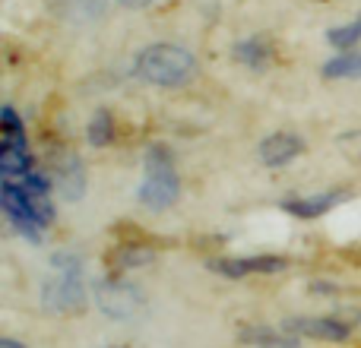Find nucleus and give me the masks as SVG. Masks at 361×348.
<instances>
[{"label":"nucleus","instance_id":"obj_1","mask_svg":"<svg viewBox=\"0 0 361 348\" xmlns=\"http://www.w3.org/2000/svg\"><path fill=\"white\" fill-rule=\"evenodd\" d=\"M197 73H200V61L184 44L156 42V44H146L133 57V76L159 89H180L197 80Z\"/></svg>","mask_w":361,"mask_h":348},{"label":"nucleus","instance_id":"obj_2","mask_svg":"<svg viewBox=\"0 0 361 348\" xmlns=\"http://www.w3.org/2000/svg\"><path fill=\"white\" fill-rule=\"evenodd\" d=\"M180 197V178L175 168V152L165 143H152L146 149V178L140 184V203L152 212L175 206Z\"/></svg>","mask_w":361,"mask_h":348},{"label":"nucleus","instance_id":"obj_3","mask_svg":"<svg viewBox=\"0 0 361 348\" xmlns=\"http://www.w3.org/2000/svg\"><path fill=\"white\" fill-rule=\"evenodd\" d=\"M95 301H99L102 313L118 323H127V320H137L140 313L146 311V294L140 292V285L127 282L121 273H111L95 285Z\"/></svg>","mask_w":361,"mask_h":348},{"label":"nucleus","instance_id":"obj_4","mask_svg":"<svg viewBox=\"0 0 361 348\" xmlns=\"http://www.w3.org/2000/svg\"><path fill=\"white\" fill-rule=\"evenodd\" d=\"M42 307L51 313H82L86 311V285H82V269L57 273V279L44 282L42 288Z\"/></svg>","mask_w":361,"mask_h":348},{"label":"nucleus","instance_id":"obj_5","mask_svg":"<svg viewBox=\"0 0 361 348\" xmlns=\"http://www.w3.org/2000/svg\"><path fill=\"white\" fill-rule=\"evenodd\" d=\"M206 266L216 275H225V279H244V275H273L282 273L288 266L286 256H273V254H260V256H219V260H209Z\"/></svg>","mask_w":361,"mask_h":348},{"label":"nucleus","instance_id":"obj_6","mask_svg":"<svg viewBox=\"0 0 361 348\" xmlns=\"http://www.w3.org/2000/svg\"><path fill=\"white\" fill-rule=\"evenodd\" d=\"M51 165H54V187L67 203H76V199L86 197V165L76 152L57 149L51 156Z\"/></svg>","mask_w":361,"mask_h":348},{"label":"nucleus","instance_id":"obj_7","mask_svg":"<svg viewBox=\"0 0 361 348\" xmlns=\"http://www.w3.org/2000/svg\"><path fill=\"white\" fill-rule=\"evenodd\" d=\"M282 326L301 339H314V342H349L352 336V326L339 320L336 313L333 317H288Z\"/></svg>","mask_w":361,"mask_h":348},{"label":"nucleus","instance_id":"obj_8","mask_svg":"<svg viewBox=\"0 0 361 348\" xmlns=\"http://www.w3.org/2000/svg\"><path fill=\"white\" fill-rule=\"evenodd\" d=\"M257 152H260V162L267 165V168H286V165H292L295 159L305 152V139H301L298 133L279 130V133H269Z\"/></svg>","mask_w":361,"mask_h":348},{"label":"nucleus","instance_id":"obj_9","mask_svg":"<svg viewBox=\"0 0 361 348\" xmlns=\"http://www.w3.org/2000/svg\"><path fill=\"white\" fill-rule=\"evenodd\" d=\"M349 197L352 193L343 190V187H339V190L317 193V197H295V199L282 203V212H288V216H295V218H320V216H326V212H333L336 206H343Z\"/></svg>","mask_w":361,"mask_h":348},{"label":"nucleus","instance_id":"obj_10","mask_svg":"<svg viewBox=\"0 0 361 348\" xmlns=\"http://www.w3.org/2000/svg\"><path fill=\"white\" fill-rule=\"evenodd\" d=\"M29 171H35V159H32V152H29V139L4 133V143H0V174H4V178H23V174H29Z\"/></svg>","mask_w":361,"mask_h":348},{"label":"nucleus","instance_id":"obj_11","mask_svg":"<svg viewBox=\"0 0 361 348\" xmlns=\"http://www.w3.org/2000/svg\"><path fill=\"white\" fill-rule=\"evenodd\" d=\"M231 57H235V61L241 63L244 70L263 73V70L273 63L276 48H273V42H269L267 35H250V38H241V42H235V48H231Z\"/></svg>","mask_w":361,"mask_h":348},{"label":"nucleus","instance_id":"obj_12","mask_svg":"<svg viewBox=\"0 0 361 348\" xmlns=\"http://www.w3.org/2000/svg\"><path fill=\"white\" fill-rule=\"evenodd\" d=\"M238 342L247 348H301V336L288 333L286 326L282 330H273V326H241L238 330Z\"/></svg>","mask_w":361,"mask_h":348},{"label":"nucleus","instance_id":"obj_13","mask_svg":"<svg viewBox=\"0 0 361 348\" xmlns=\"http://www.w3.org/2000/svg\"><path fill=\"white\" fill-rule=\"evenodd\" d=\"M114 273H124V269H143L149 263H156V250L146 247V244H133V241H121L118 247H111L108 254Z\"/></svg>","mask_w":361,"mask_h":348},{"label":"nucleus","instance_id":"obj_14","mask_svg":"<svg viewBox=\"0 0 361 348\" xmlns=\"http://www.w3.org/2000/svg\"><path fill=\"white\" fill-rule=\"evenodd\" d=\"M320 76L324 80H361V48L339 51L320 67Z\"/></svg>","mask_w":361,"mask_h":348},{"label":"nucleus","instance_id":"obj_15","mask_svg":"<svg viewBox=\"0 0 361 348\" xmlns=\"http://www.w3.org/2000/svg\"><path fill=\"white\" fill-rule=\"evenodd\" d=\"M51 6L67 23H92L105 13V0H51Z\"/></svg>","mask_w":361,"mask_h":348},{"label":"nucleus","instance_id":"obj_16","mask_svg":"<svg viewBox=\"0 0 361 348\" xmlns=\"http://www.w3.org/2000/svg\"><path fill=\"white\" fill-rule=\"evenodd\" d=\"M86 143L95 146V149L114 143V114L108 111V108H99V111L89 118V124H86Z\"/></svg>","mask_w":361,"mask_h":348},{"label":"nucleus","instance_id":"obj_17","mask_svg":"<svg viewBox=\"0 0 361 348\" xmlns=\"http://www.w3.org/2000/svg\"><path fill=\"white\" fill-rule=\"evenodd\" d=\"M326 44H333L336 51L358 48V44H361V13H358L355 19H349V23L326 29Z\"/></svg>","mask_w":361,"mask_h":348},{"label":"nucleus","instance_id":"obj_18","mask_svg":"<svg viewBox=\"0 0 361 348\" xmlns=\"http://www.w3.org/2000/svg\"><path fill=\"white\" fill-rule=\"evenodd\" d=\"M16 180L29 193H35V197H51V180L44 178L42 171H29V174H23V178H16Z\"/></svg>","mask_w":361,"mask_h":348},{"label":"nucleus","instance_id":"obj_19","mask_svg":"<svg viewBox=\"0 0 361 348\" xmlns=\"http://www.w3.org/2000/svg\"><path fill=\"white\" fill-rule=\"evenodd\" d=\"M0 124H4V133H10V137H25V124H23V118L16 114L13 105L0 108Z\"/></svg>","mask_w":361,"mask_h":348},{"label":"nucleus","instance_id":"obj_20","mask_svg":"<svg viewBox=\"0 0 361 348\" xmlns=\"http://www.w3.org/2000/svg\"><path fill=\"white\" fill-rule=\"evenodd\" d=\"M311 292H314V294H336L339 288L330 285V282H311Z\"/></svg>","mask_w":361,"mask_h":348},{"label":"nucleus","instance_id":"obj_21","mask_svg":"<svg viewBox=\"0 0 361 348\" xmlns=\"http://www.w3.org/2000/svg\"><path fill=\"white\" fill-rule=\"evenodd\" d=\"M121 6H127V10H146V6H152L156 0H118Z\"/></svg>","mask_w":361,"mask_h":348},{"label":"nucleus","instance_id":"obj_22","mask_svg":"<svg viewBox=\"0 0 361 348\" xmlns=\"http://www.w3.org/2000/svg\"><path fill=\"white\" fill-rule=\"evenodd\" d=\"M0 348H25V345L16 342V339H0Z\"/></svg>","mask_w":361,"mask_h":348},{"label":"nucleus","instance_id":"obj_23","mask_svg":"<svg viewBox=\"0 0 361 348\" xmlns=\"http://www.w3.org/2000/svg\"><path fill=\"white\" fill-rule=\"evenodd\" d=\"M111 348H124V345H111Z\"/></svg>","mask_w":361,"mask_h":348}]
</instances>
